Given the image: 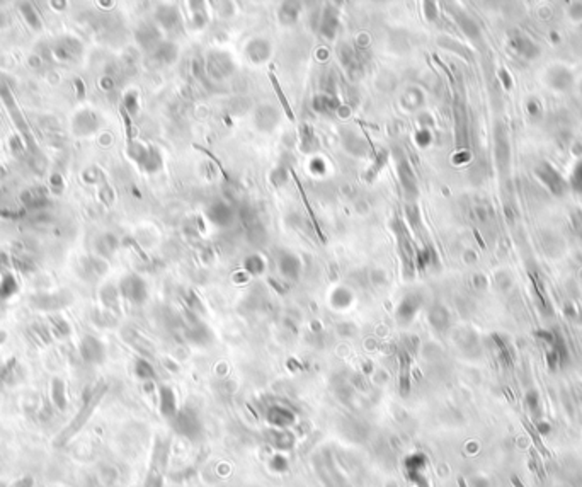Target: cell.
Returning a JSON list of instances; mask_svg holds the SVG:
<instances>
[{
  "mask_svg": "<svg viewBox=\"0 0 582 487\" xmlns=\"http://www.w3.org/2000/svg\"><path fill=\"white\" fill-rule=\"evenodd\" d=\"M103 393H104V388H101V390H97L94 395H92L89 401L85 402V406L80 409V412L77 414V416L74 417V419L70 421V424L65 428V430H63L60 435L56 436V440H55V445H65V443H69L72 438H74L77 433H79L82 428L85 426V422L89 421V417H90V414L94 412V409L97 407V404H99V401L101 399H103Z\"/></svg>",
  "mask_w": 582,
  "mask_h": 487,
  "instance_id": "obj_1",
  "label": "cell"
},
{
  "mask_svg": "<svg viewBox=\"0 0 582 487\" xmlns=\"http://www.w3.org/2000/svg\"><path fill=\"white\" fill-rule=\"evenodd\" d=\"M536 176L540 177V181L545 184L550 193L557 194V196H562V194H564L565 188H567V182L550 164H541L540 167L536 169Z\"/></svg>",
  "mask_w": 582,
  "mask_h": 487,
  "instance_id": "obj_2",
  "label": "cell"
},
{
  "mask_svg": "<svg viewBox=\"0 0 582 487\" xmlns=\"http://www.w3.org/2000/svg\"><path fill=\"white\" fill-rule=\"evenodd\" d=\"M512 46L516 48L518 53L525 55L526 58H533V56L538 55V48L533 45V43L528 40V38H525V36L512 38Z\"/></svg>",
  "mask_w": 582,
  "mask_h": 487,
  "instance_id": "obj_3",
  "label": "cell"
},
{
  "mask_svg": "<svg viewBox=\"0 0 582 487\" xmlns=\"http://www.w3.org/2000/svg\"><path fill=\"white\" fill-rule=\"evenodd\" d=\"M53 401L60 409H65V390H63L61 380H55L53 382Z\"/></svg>",
  "mask_w": 582,
  "mask_h": 487,
  "instance_id": "obj_4",
  "label": "cell"
},
{
  "mask_svg": "<svg viewBox=\"0 0 582 487\" xmlns=\"http://www.w3.org/2000/svg\"><path fill=\"white\" fill-rule=\"evenodd\" d=\"M570 186L575 189L577 193H582V160L575 164L574 170L570 176Z\"/></svg>",
  "mask_w": 582,
  "mask_h": 487,
  "instance_id": "obj_5",
  "label": "cell"
},
{
  "mask_svg": "<svg viewBox=\"0 0 582 487\" xmlns=\"http://www.w3.org/2000/svg\"><path fill=\"white\" fill-rule=\"evenodd\" d=\"M525 426H526V430L531 433V436H533V441L536 443V446L540 448V451H541V453H543V455H548V453H546V450H545V446H543L541 443H540V440H538V435H536L535 431H533V428H531L530 424H525Z\"/></svg>",
  "mask_w": 582,
  "mask_h": 487,
  "instance_id": "obj_6",
  "label": "cell"
},
{
  "mask_svg": "<svg viewBox=\"0 0 582 487\" xmlns=\"http://www.w3.org/2000/svg\"><path fill=\"white\" fill-rule=\"evenodd\" d=\"M511 482H512V485H514V487H523V484L520 482V479H518V477H512Z\"/></svg>",
  "mask_w": 582,
  "mask_h": 487,
  "instance_id": "obj_7",
  "label": "cell"
},
{
  "mask_svg": "<svg viewBox=\"0 0 582 487\" xmlns=\"http://www.w3.org/2000/svg\"><path fill=\"white\" fill-rule=\"evenodd\" d=\"M458 485H460V487H467V484H465V480H463V479H458Z\"/></svg>",
  "mask_w": 582,
  "mask_h": 487,
  "instance_id": "obj_8",
  "label": "cell"
},
{
  "mask_svg": "<svg viewBox=\"0 0 582 487\" xmlns=\"http://www.w3.org/2000/svg\"><path fill=\"white\" fill-rule=\"evenodd\" d=\"M4 339H6V332H0V343H2Z\"/></svg>",
  "mask_w": 582,
  "mask_h": 487,
  "instance_id": "obj_9",
  "label": "cell"
},
{
  "mask_svg": "<svg viewBox=\"0 0 582 487\" xmlns=\"http://www.w3.org/2000/svg\"><path fill=\"white\" fill-rule=\"evenodd\" d=\"M580 238H582V235H580Z\"/></svg>",
  "mask_w": 582,
  "mask_h": 487,
  "instance_id": "obj_10",
  "label": "cell"
}]
</instances>
